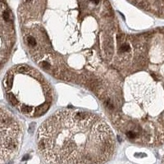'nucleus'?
I'll use <instances>...</instances> for the list:
<instances>
[{"label": "nucleus", "mask_w": 164, "mask_h": 164, "mask_svg": "<svg viewBox=\"0 0 164 164\" xmlns=\"http://www.w3.org/2000/svg\"><path fill=\"white\" fill-rule=\"evenodd\" d=\"M37 145L49 164H103L112 158L116 140L96 114L62 109L40 125Z\"/></svg>", "instance_id": "3"}, {"label": "nucleus", "mask_w": 164, "mask_h": 164, "mask_svg": "<svg viewBox=\"0 0 164 164\" xmlns=\"http://www.w3.org/2000/svg\"><path fill=\"white\" fill-rule=\"evenodd\" d=\"M18 18L31 58L53 76L95 89L120 43L108 0H23Z\"/></svg>", "instance_id": "1"}, {"label": "nucleus", "mask_w": 164, "mask_h": 164, "mask_svg": "<svg viewBox=\"0 0 164 164\" xmlns=\"http://www.w3.org/2000/svg\"><path fill=\"white\" fill-rule=\"evenodd\" d=\"M16 31L11 11L5 0H0V72L11 55Z\"/></svg>", "instance_id": "6"}, {"label": "nucleus", "mask_w": 164, "mask_h": 164, "mask_svg": "<svg viewBox=\"0 0 164 164\" xmlns=\"http://www.w3.org/2000/svg\"><path fill=\"white\" fill-rule=\"evenodd\" d=\"M94 92L112 125L140 145L164 144V29L129 36Z\"/></svg>", "instance_id": "2"}, {"label": "nucleus", "mask_w": 164, "mask_h": 164, "mask_svg": "<svg viewBox=\"0 0 164 164\" xmlns=\"http://www.w3.org/2000/svg\"><path fill=\"white\" fill-rule=\"evenodd\" d=\"M3 89L8 102L26 117H41L53 103L52 88L48 80L39 71L25 64L8 71Z\"/></svg>", "instance_id": "4"}, {"label": "nucleus", "mask_w": 164, "mask_h": 164, "mask_svg": "<svg viewBox=\"0 0 164 164\" xmlns=\"http://www.w3.org/2000/svg\"><path fill=\"white\" fill-rule=\"evenodd\" d=\"M22 127L15 116L0 106V163L12 158L20 148Z\"/></svg>", "instance_id": "5"}]
</instances>
